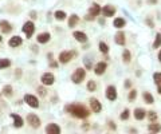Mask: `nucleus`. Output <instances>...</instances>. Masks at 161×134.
Wrapping results in <instances>:
<instances>
[{"label":"nucleus","mask_w":161,"mask_h":134,"mask_svg":"<svg viewBox=\"0 0 161 134\" xmlns=\"http://www.w3.org/2000/svg\"><path fill=\"white\" fill-rule=\"evenodd\" d=\"M106 68H108V63L106 62H98L95 64V67H94V74L95 75H103Z\"/></svg>","instance_id":"10"},{"label":"nucleus","mask_w":161,"mask_h":134,"mask_svg":"<svg viewBox=\"0 0 161 134\" xmlns=\"http://www.w3.org/2000/svg\"><path fill=\"white\" fill-rule=\"evenodd\" d=\"M148 130L152 131V133H158V131H161V125L157 122L156 123L152 122V123H149V126H148Z\"/></svg>","instance_id":"25"},{"label":"nucleus","mask_w":161,"mask_h":134,"mask_svg":"<svg viewBox=\"0 0 161 134\" xmlns=\"http://www.w3.org/2000/svg\"><path fill=\"white\" fill-rule=\"evenodd\" d=\"M0 42H1V36H0Z\"/></svg>","instance_id":"45"},{"label":"nucleus","mask_w":161,"mask_h":134,"mask_svg":"<svg viewBox=\"0 0 161 134\" xmlns=\"http://www.w3.org/2000/svg\"><path fill=\"white\" fill-rule=\"evenodd\" d=\"M89 102H90V109L93 113H100L102 110V105H101V102L97 98H91Z\"/></svg>","instance_id":"11"},{"label":"nucleus","mask_w":161,"mask_h":134,"mask_svg":"<svg viewBox=\"0 0 161 134\" xmlns=\"http://www.w3.org/2000/svg\"><path fill=\"white\" fill-rule=\"evenodd\" d=\"M3 94L6 97H11L12 94H14V90H12V86L11 85H6L3 87Z\"/></svg>","instance_id":"28"},{"label":"nucleus","mask_w":161,"mask_h":134,"mask_svg":"<svg viewBox=\"0 0 161 134\" xmlns=\"http://www.w3.org/2000/svg\"><path fill=\"white\" fill-rule=\"evenodd\" d=\"M109 126H110V129H113V130H116V129H117V126L114 125V122H111V121L109 122Z\"/></svg>","instance_id":"38"},{"label":"nucleus","mask_w":161,"mask_h":134,"mask_svg":"<svg viewBox=\"0 0 161 134\" xmlns=\"http://www.w3.org/2000/svg\"><path fill=\"white\" fill-rule=\"evenodd\" d=\"M142 99L148 103V105H152V103H155V98H153V95L149 93V91H144Z\"/></svg>","instance_id":"23"},{"label":"nucleus","mask_w":161,"mask_h":134,"mask_svg":"<svg viewBox=\"0 0 161 134\" xmlns=\"http://www.w3.org/2000/svg\"><path fill=\"white\" fill-rule=\"evenodd\" d=\"M0 31L3 32V34H9L12 31V26L9 22L7 20H1L0 22Z\"/></svg>","instance_id":"17"},{"label":"nucleus","mask_w":161,"mask_h":134,"mask_svg":"<svg viewBox=\"0 0 161 134\" xmlns=\"http://www.w3.org/2000/svg\"><path fill=\"white\" fill-rule=\"evenodd\" d=\"M101 6L98 3H93L90 6V8H89V15L90 16H93V18H95V16H98V15L101 14Z\"/></svg>","instance_id":"13"},{"label":"nucleus","mask_w":161,"mask_h":134,"mask_svg":"<svg viewBox=\"0 0 161 134\" xmlns=\"http://www.w3.org/2000/svg\"><path fill=\"white\" fill-rule=\"evenodd\" d=\"M66 113L74 115L75 118H79V120H83V118H87L90 111L85 107L83 105H78V103H71V105H67L64 107Z\"/></svg>","instance_id":"1"},{"label":"nucleus","mask_w":161,"mask_h":134,"mask_svg":"<svg viewBox=\"0 0 161 134\" xmlns=\"http://www.w3.org/2000/svg\"><path fill=\"white\" fill-rule=\"evenodd\" d=\"M125 24H126V20L123 18H116L114 20H113V26H114L116 28H118V30L123 28Z\"/></svg>","instance_id":"21"},{"label":"nucleus","mask_w":161,"mask_h":134,"mask_svg":"<svg viewBox=\"0 0 161 134\" xmlns=\"http://www.w3.org/2000/svg\"><path fill=\"white\" fill-rule=\"evenodd\" d=\"M116 7L111 6V4H108V6H105L102 9H101V12H102V15L105 16V18H111V16H114L116 14Z\"/></svg>","instance_id":"8"},{"label":"nucleus","mask_w":161,"mask_h":134,"mask_svg":"<svg viewBox=\"0 0 161 134\" xmlns=\"http://www.w3.org/2000/svg\"><path fill=\"white\" fill-rule=\"evenodd\" d=\"M22 31L24 32V35L27 36V39L31 38L34 35V32H35V24H34V22H31V20L26 22L23 24V27H22Z\"/></svg>","instance_id":"3"},{"label":"nucleus","mask_w":161,"mask_h":134,"mask_svg":"<svg viewBox=\"0 0 161 134\" xmlns=\"http://www.w3.org/2000/svg\"><path fill=\"white\" fill-rule=\"evenodd\" d=\"M22 43H23V39H22L20 36H18V35L12 36V38L8 40V46H9V47H14V48H16V47H19V46H22Z\"/></svg>","instance_id":"15"},{"label":"nucleus","mask_w":161,"mask_h":134,"mask_svg":"<svg viewBox=\"0 0 161 134\" xmlns=\"http://www.w3.org/2000/svg\"><path fill=\"white\" fill-rule=\"evenodd\" d=\"M51 67H53V68H55V67H58V63H56V62H51V64H50Z\"/></svg>","instance_id":"40"},{"label":"nucleus","mask_w":161,"mask_h":134,"mask_svg":"<svg viewBox=\"0 0 161 134\" xmlns=\"http://www.w3.org/2000/svg\"><path fill=\"white\" fill-rule=\"evenodd\" d=\"M85 78H86V70L82 68V67L77 68L73 73V75H71V81H73V83H75V85L82 83V82L85 81Z\"/></svg>","instance_id":"2"},{"label":"nucleus","mask_w":161,"mask_h":134,"mask_svg":"<svg viewBox=\"0 0 161 134\" xmlns=\"http://www.w3.org/2000/svg\"><path fill=\"white\" fill-rule=\"evenodd\" d=\"M11 118L14 120V126H15V128L19 129V128H22V126H23L24 121H23V118H22L19 114H14V113H12L11 114Z\"/></svg>","instance_id":"18"},{"label":"nucleus","mask_w":161,"mask_h":134,"mask_svg":"<svg viewBox=\"0 0 161 134\" xmlns=\"http://www.w3.org/2000/svg\"><path fill=\"white\" fill-rule=\"evenodd\" d=\"M78 22H79V16H78V15H75V14H73L70 16V19H69V27H70V28L75 27Z\"/></svg>","instance_id":"26"},{"label":"nucleus","mask_w":161,"mask_h":134,"mask_svg":"<svg viewBox=\"0 0 161 134\" xmlns=\"http://www.w3.org/2000/svg\"><path fill=\"white\" fill-rule=\"evenodd\" d=\"M87 90H89V91H95V90H97V83H95V81H89V82H87Z\"/></svg>","instance_id":"34"},{"label":"nucleus","mask_w":161,"mask_h":134,"mask_svg":"<svg viewBox=\"0 0 161 134\" xmlns=\"http://www.w3.org/2000/svg\"><path fill=\"white\" fill-rule=\"evenodd\" d=\"M153 81L157 85V91L158 94H161V73H155L153 74Z\"/></svg>","instance_id":"22"},{"label":"nucleus","mask_w":161,"mask_h":134,"mask_svg":"<svg viewBox=\"0 0 161 134\" xmlns=\"http://www.w3.org/2000/svg\"><path fill=\"white\" fill-rule=\"evenodd\" d=\"M50 39H51L50 32H40V34H38V36H36V40H38V43H40V44L48 43Z\"/></svg>","instance_id":"12"},{"label":"nucleus","mask_w":161,"mask_h":134,"mask_svg":"<svg viewBox=\"0 0 161 134\" xmlns=\"http://www.w3.org/2000/svg\"><path fill=\"white\" fill-rule=\"evenodd\" d=\"M73 56H74V53H71V51H62V53L59 54L58 61L61 62V63L66 64V63H69V62L73 59Z\"/></svg>","instance_id":"7"},{"label":"nucleus","mask_w":161,"mask_h":134,"mask_svg":"<svg viewBox=\"0 0 161 134\" xmlns=\"http://www.w3.org/2000/svg\"><path fill=\"white\" fill-rule=\"evenodd\" d=\"M157 58H158V62H160V63H161V50H160V51H158V56H157Z\"/></svg>","instance_id":"43"},{"label":"nucleus","mask_w":161,"mask_h":134,"mask_svg":"<svg viewBox=\"0 0 161 134\" xmlns=\"http://www.w3.org/2000/svg\"><path fill=\"white\" fill-rule=\"evenodd\" d=\"M106 98L111 102H114L116 99H117V89L114 86H108L106 87Z\"/></svg>","instance_id":"9"},{"label":"nucleus","mask_w":161,"mask_h":134,"mask_svg":"<svg viewBox=\"0 0 161 134\" xmlns=\"http://www.w3.org/2000/svg\"><path fill=\"white\" fill-rule=\"evenodd\" d=\"M129 101L130 102H133V101H136V98H137V90L136 89H132V90L129 91Z\"/></svg>","instance_id":"33"},{"label":"nucleus","mask_w":161,"mask_h":134,"mask_svg":"<svg viewBox=\"0 0 161 134\" xmlns=\"http://www.w3.org/2000/svg\"><path fill=\"white\" fill-rule=\"evenodd\" d=\"M36 91H38V94H39V95H40V97H46V94H47L46 89H44L43 86H40V87H38V90H36Z\"/></svg>","instance_id":"36"},{"label":"nucleus","mask_w":161,"mask_h":134,"mask_svg":"<svg viewBox=\"0 0 161 134\" xmlns=\"http://www.w3.org/2000/svg\"><path fill=\"white\" fill-rule=\"evenodd\" d=\"M31 18H32V19H36V16H35V12H31Z\"/></svg>","instance_id":"44"},{"label":"nucleus","mask_w":161,"mask_h":134,"mask_svg":"<svg viewBox=\"0 0 161 134\" xmlns=\"http://www.w3.org/2000/svg\"><path fill=\"white\" fill-rule=\"evenodd\" d=\"M148 3L149 4H156L157 3V0H148Z\"/></svg>","instance_id":"42"},{"label":"nucleus","mask_w":161,"mask_h":134,"mask_svg":"<svg viewBox=\"0 0 161 134\" xmlns=\"http://www.w3.org/2000/svg\"><path fill=\"white\" fill-rule=\"evenodd\" d=\"M145 117H147V111L144 110V109L137 107V109L134 110V118H136L137 121H142Z\"/></svg>","instance_id":"20"},{"label":"nucleus","mask_w":161,"mask_h":134,"mask_svg":"<svg viewBox=\"0 0 161 134\" xmlns=\"http://www.w3.org/2000/svg\"><path fill=\"white\" fill-rule=\"evenodd\" d=\"M98 48H100V51L102 54H108L109 53V46L105 43V42H100V44H98Z\"/></svg>","instance_id":"31"},{"label":"nucleus","mask_w":161,"mask_h":134,"mask_svg":"<svg viewBox=\"0 0 161 134\" xmlns=\"http://www.w3.org/2000/svg\"><path fill=\"white\" fill-rule=\"evenodd\" d=\"M27 122L30 123V126L34 129H38L40 126V118L36 114H28L27 115Z\"/></svg>","instance_id":"6"},{"label":"nucleus","mask_w":161,"mask_h":134,"mask_svg":"<svg viewBox=\"0 0 161 134\" xmlns=\"http://www.w3.org/2000/svg\"><path fill=\"white\" fill-rule=\"evenodd\" d=\"M122 61L123 63H130V61H132V54H130V51L129 50H123L122 51Z\"/></svg>","instance_id":"24"},{"label":"nucleus","mask_w":161,"mask_h":134,"mask_svg":"<svg viewBox=\"0 0 161 134\" xmlns=\"http://www.w3.org/2000/svg\"><path fill=\"white\" fill-rule=\"evenodd\" d=\"M114 40H116V43H117L118 46H123V44H125V42H126L125 34H123L122 31H118L117 34H116V36H114Z\"/></svg>","instance_id":"19"},{"label":"nucleus","mask_w":161,"mask_h":134,"mask_svg":"<svg viewBox=\"0 0 161 134\" xmlns=\"http://www.w3.org/2000/svg\"><path fill=\"white\" fill-rule=\"evenodd\" d=\"M129 113H130V111H129V109H125V110H123L122 113L120 114V118H121V120H122V121H126V120H128V118H129V115H130V114H129Z\"/></svg>","instance_id":"35"},{"label":"nucleus","mask_w":161,"mask_h":134,"mask_svg":"<svg viewBox=\"0 0 161 134\" xmlns=\"http://www.w3.org/2000/svg\"><path fill=\"white\" fill-rule=\"evenodd\" d=\"M54 16H55L56 20L62 22V20H64V19H66V16H67V15H66V12H64V11H59V9H58V11H55Z\"/></svg>","instance_id":"27"},{"label":"nucleus","mask_w":161,"mask_h":134,"mask_svg":"<svg viewBox=\"0 0 161 134\" xmlns=\"http://www.w3.org/2000/svg\"><path fill=\"white\" fill-rule=\"evenodd\" d=\"M24 102L32 109H38L39 107V101L35 95H32V94H26L24 95Z\"/></svg>","instance_id":"4"},{"label":"nucleus","mask_w":161,"mask_h":134,"mask_svg":"<svg viewBox=\"0 0 161 134\" xmlns=\"http://www.w3.org/2000/svg\"><path fill=\"white\" fill-rule=\"evenodd\" d=\"M11 66V61L9 59H0V70H3V68H7V67Z\"/></svg>","instance_id":"32"},{"label":"nucleus","mask_w":161,"mask_h":134,"mask_svg":"<svg viewBox=\"0 0 161 134\" xmlns=\"http://www.w3.org/2000/svg\"><path fill=\"white\" fill-rule=\"evenodd\" d=\"M73 36L75 38L77 42H79V43H86V42H87V35L82 31H74Z\"/></svg>","instance_id":"14"},{"label":"nucleus","mask_w":161,"mask_h":134,"mask_svg":"<svg viewBox=\"0 0 161 134\" xmlns=\"http://www.w3.org/2000/svg\"><path fill=\"white\" fill-rule=\"evenodd\" d=\"M147 117L149 118L150 122H155V121H157V113H156L155 110H150V111H147Z\"/></svg>","instance_id":"30"},{"label":"nucleus","mask_w":161,"mask_h":134,"mask_svg":"<svg viewBox=\"0 0 161 134\" xmlns=\"http://www.w3.org/2000/svg\"><path fill=\"white\" fill-rule=\"evenodd\" d=\"M161 46V32L156 34V38H155V42H153V48H158Z\"/></svg>","instance_id":"29"},{"label":"nucleus","mask_w":161,"mask_h":134,"mask_svg":"<svg viewBox=\"0 0 161 134\" xmlns=\"http://www.w3.org/2000/svg\"><path fill=\"white\" fill-rule=\"evenodd\" d=\"M46 133H48V134H59V133H61V128H59V125H56V123H48V125L46 126Z\"/></svg>","instance_id":"16"},{"label":"nucleus","mask_w":161,"mask_h":134,"mask_svg":"<svg viewBox=\"0 0 161 134\" xmlns=\"http://www.w3.org/2000/svg\"><path fill=\"white\" fill-rule=\"evenodd\" d=\"M85 64L87 68H91V63H90V61H89V58H85Z\"/></svg>","instance_id":"37"},{"label":"nucleus","mask_w":161,"mask_h":134,"mask_svg":"<svg viewBox=\"0 0 161 134\" xmlns=\"http://www.w3.org/2000/svg\"><path fill=\"white\" fill-rule=\"evenodd\" d=\"M147 23L149 24V27H153V22L150 20V19H147Z\"/></svg>","instance_id":"41"},{"label":"nucleus","mask_w":161,"mask_h":134,"mask_svg":"<svg viewBox=\"0 0 161 134\" xmlns=\"http://www.w3.org/2000/svg\"><path fill=\"white\" fill-rule=\"evenodd\" d=\"M130 86H132V82H130V81H129V79H128V81L125 82V87H128V89H129V87H130Z\"/></svg>","instance_id":"39"},{"label":"nucleus","mask_w":161,"mask_h":134,"mask_svg":"<svg viewBox=\"0 0 161 134\" xmlns=\"http://www.w3.org/2000/svg\"><path fill=\"white\" fill-rule=\"evenodd\" d=\"M40 82L43 83V86H51L55 82V76H54L53 73H44L40 76Z\"/></svg>","instance_id":"5"}]
</instances>
